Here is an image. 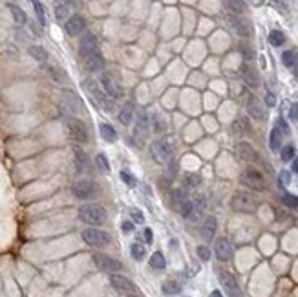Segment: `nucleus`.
I'll return each mask as SVG.
<instances>
[{
  "instance_id": "f257e3e1",
  "label": "nucleus",
  "mask_w": 298,
  "mask_h": 297,
  "mask_svg": "<svg viewBox=\"0 0 298 297\" xmlns=\"http://www.w3.org/2000/svg\"><path fill=\"white\" fill-rule=\"evenodd\" d=\"M231 207L238 213H254L258 209V200L253 193L247 191H238L231 198Z\"/></svg>"
},
{
  "instance_id": "f03ea898",
  "label": "nucleus",
  "mask_w": 298,
  "mask_h": 297,
  "mask_svg": "<svg viewBox=\"0 0 298 297\" xmlns=\"http://www.w3.org/2000/svg\"><path fill=\"white\" fill-rule=\"evenodd\" d=\"M79 218L90 226H101L106 220V209L99 204H84L79 207Z\"/></svg>"
},
{
  "instance_id": "7ed1b4c3",
  "label": "nucleus",
  "mask_w": 298,
  "mask_h": 297,
  "mask_svg": "<svg viewBox=\"0 0 298 297\" xmlns=\"http://www.w3.org/2000/svg\"><path fill=\"white\" fill-rule=\"evenodd\" d=\"M84 88H86V92L93 98L95 105H99L101 108H105L106 112H112L113 108H115L113 99L108 98L105 92L101 90V86L97 84V81H93V79H86V81H84Z\"/></svg>"
},
{
  "instance_id": "20e7f679",
  "label": "nucleus",
  "mask_w": 298,
  "mask_h": 297,
  "mask_svg": "<svg viewBox=\"0 0 298 297\" xmlns=\"http://www.w3.org/2000/svg\"><path fill=\"white\" fill-rule=\"evenodd\" d=\"M60 107L68 114H82L84 112V105H82L81 98L75 94L74 90H64L62 92V99H60Z\"/></svg>"
},
{
  "instance_id": "39448f33",
  "label": "nucleus",
  "mask_w": 298,
  "mask_h": 297,
  "mask_svg": "<svg viewBox=\"0 0 298 297\" xmlns=\"http://www.w3.org/2000/svg\"><path fill=\"white\" fill-rule=\"evenodd\" d=\"M64 123H66L68 130H70V136L74 138L75 141H79V143H86L88 141V129H86V125L81 121V119H77V118H72V116H66L64 118Z\"/></svg>"
},
{
  "instance_id": "423d86ee",
  "label": "nucleus",
  "mask_w": 298,
  "mask_h": 297,
  "mask_svg": "<svg viewBox=\"0 0 298 297\" xmlns=\"http://www.w3.org/2000/svg\"><path fill=\"white\" fill-rule=\"evenodd\" d=\"M93 262H95V266L99 270L108 272L110 275L123 270V264H121L119 260L110 257V255H106V253H93Z\"/></svg>"
},
{
  "instance_id": "0eeeda50",
  "label": "nucleus",
  "mask_w": 298,
  "mask_h": 297,
  "mask_svg": "<svg viewBox=\"0 0 298 297\" xmlns=\"http://www.w3.org/2000/svg\"><path fill=\"white\" fill-rule=\"evenodd\" d=\"M72 193L79 200H90L97 195V185L92 180H77L72 185Z\"/></svg>"
},
{
  "instance_id": "6e6552de",
  "label": "nucleus",
  "mask_w": 298,
  "mask_h": 297,
  "mask_svg": "<svg viewBox=\"0 0 298 297\" xmlns=\"http://www.w3.org/2000/svg\"><path fill=\"white\" fill-rule=\"evenodd\" d=\"M82 240L88 246H93V248H103V246L110 244V235L101 231V229H84L82 231Z\"/></svg>"
},
{
  "instance_id": "1a4fd4ad",
  "label": "nucleus",
  "mask_w": 298,
  "mask_h": 297,
  "mask_svg": "<svg viewBox=\"0 0 298 297\" xmlns=\"http://www.w3.org/2000/svg\"><path fill=\"white\" fill-rule=\"evenodd\" d=\"M150 154L157 163H168L172 160V147L165 141H152L150 143Z\"/></svg>"
},
{
  "instance_id": "9d476101",
  "label": "nucleus",
  "mask_w": 298,
  "mask_h": 297,
  "mask_svg": "<svg viewBox=\"0 0 298 297\" xmlns=\"http://www.w3.org/2000/svg\"><path fill=\"white\" fill-rule=\"evenodd\" d=\"M110 284L115 292L119 294H127V296H135L137 294V288L135 284L130 279H127L125 275H119V274H112L110 275Z\"/></svg>"
},
{
  "instance_id": "9b49d317",
  "label": "nucleus",
  "mask_w": 298,
  "mask_h": 297,
  "mask_svg": "<svg viewBox=\"0 0 298 297\" xmlns=\"http://www.w3.org/2000/svg\"><path fill=\"white\" fill-rule=\"evenodd\" d=\"M101 84H103L105 94L108 96V98L117 99L123 96V88H121V84L115 81V77H113L110 72H103V74H101Z\"/></svg>"
},
{
  "instance_id": "f8f14e48",
  "label": "nucleus",
  "mask_w": 298,
  "mask_h": 297,
  "mask_svg": "<svg viewBox=\"0 0 298 297\" xmlns=\"http://www.w3.org/2000/svg\"><path fill=\"white\" fill-rule=\"evenodd\" d=\"M240 182L243 183V185H247L249 189L261 191L265 187V180H263L260 171H256V169H247L245 173L240 176Z\"/></svg>"
},
{
  "instance_id": "ddd939ff",
  "label": "nucleus",
  "mask_w": 298,
  "mask_h": 297,
  "mask_svg": "<svg viewBox=\"0 0 298 297\" xmlns=\"http://www.w3.org/2000/svg\"><path fill=\"white\" fill-rule=\"evenodd\" d=\"M79 54H81L82 59H88L92 55L99 54V42H97L95 35L86 33V35L81 39V42H79Z\"/></svg>"
},
{
  "instance_id": "4468645a",
  "label": "nucleus",
  "mask_w": 298,
  "mask_h": 297,
  "mask_svg": "<svg viewBox=\"0 0 298 297\" xmlns=\"http://www.w3.org/2000/svg\"><path fill=\"white\" fill-rule=\"evenodd\" d=\"M218 279H220V282H222V286L225 288V292L229 294L231 297H240V286L238 282H236V279H234V275L229 274V272H225V270H220L218 272Z\"/></svg>"
},
{
  "instance_id": "2eb2a0df",
  "label": "nucleus",
  "mask_w": 298,
  "mask_h": 297,
  "mask_svg": "<svg viewBox=\"0 0 298 297\" xmlns=\"http://www.w3.org/2000/svg\"><path fill=\"white\" fill-rule=\"evenodd\" d=\"M214 253H216L218 260H222V262H229V260L232 259L234 250H232V244L229 242L227 238L220 237V238H216V242H214Z\"/></svg>"
},
{
  "instance_id": "dca6fc26",
  "label": "nucleus",
  "mask_w": 298,
  "mask_h": 297,
  "mask_svg": "<svg viewBox=\"0 0 298 297\" xmlns=\"http://www.w3.org/2000/svg\"><path fill=\"white\" fill-rule=\"evenodd\" d=\"M150 127L152 123L149 121V114L147 112H139L137 114V121H135V130H134V136L139 139H147L149 138V132H150Z\"/></svg>"
},
{
  "instance_id": "f3484780",
  "label": "nucleus",
  "mask_w": 298,
  "mask_h": 297,
  "mask_svg": "<svg viewBox=\"0 0 298 297\" xmlns=\"http://www.w3.org/2000/svg\"><path fill=\"white\" fill-rule=\"evenodd\" d=\"M84 28H86V20H84L81 15H72L68 19V22L64 24V30H66V33L68 35H72V37L82 33Z\"/></svg>"
},
{
  "instance_id": "a211bd4d",
  "label": "nucleus",
  "mask_w": 298,
  "mask_h": 297,
  "mask_svg": "<svg viewBox=\"0 0 298 297\" xmlns=\"http://www.w3.org/2000/svg\"><path fill=\"white\" fill-rule=\"evenodd\" d=\"M236 153L240 154V158L243 161H249V163H258V161H260L258 153H256L249 143H245V141H240V143L236 145Z\"/></svg>"
},
{
  "instance_id": "6ab92c4d",
  "label": "nucleus",
  "mask_w": 298,
  "mask_h": 297,
  "mask_svg": "<svg viewBox=\"0 0 298 297\" xmlns=\"http://www.w3.org/2000/svg\"><path fill=\"white\" fill-rule=\"evenodd\" d=\"M245 108H247V112H249V116H251V118H254V119H265L263 107L258 103V99L254 98V96H249V98H247Z\"/></svg>"
},
{
  "instance_id": "aec40b11",
  "label": "nucleus",
  "mask_w": 298,
  "mask_h": 297,
  "mask_svg": "<svg viewBox=\"0 0 298 297\" xmlns=\"http://www.w3.org/2000/svg\"><path fill=\"white\" fill-rule=\"evenodd\" d=\"M229 22H231L232 30L236 31L240 37H249V35L253 33V30H251L249 22H247V20H243V19H240V17H229Z\"/></svg>"
},
{
  "instance_id": "412c9836",
  "label": "nucleus",
  "mask_w": 298,
  "mask_h": 297,
  "mask_svg": "<svg viewBox=\"0 0 298 297\" xmlns=\"http://www.w3.org/2000/svg\"><path fill=\"white\" fill-rule=\"evenodd\" d=\"M74 161H75V167H77L79 173H84V171L88 169V156H86L84 151H82L81 147H77V145L74 147Z\"/></svg>"
},
{
  "instance_id": "4be33fe9",
  "label": "nucleus",
  "mask_w": 298,
  "mask_h": 297,
  "mask_svg": "<svg viewBox=\"0 0 298 297\" xmlns=\"http://www.w3.org/2000/svg\"><path fill=\"white\" fill-rule=\"evenodd\" d=\"M242 76H243V81L247 83V86H251V88H258V86H260V77H258V74H256L251 66L243 64Z\"/></svg>"
},
{
  "instance_id": "5701e85b",
  "label": "nucleus",
  "mask_w": 298,
  "mask_h": 297,
  "mask_svg": "<svg viewBox=\"0 0 298 297\" xmlns=\"http://www.w3.org/2000/svg\"><path fill=\"white\" fill-rule=\"evenodd\" d=\"M216 226H218V222L214 217H209V218L205 220V224H203V228H202V237L205 240H212V238H214Z\"/></svg>"
},
{
  "instance_id": "b1692460",
  "label": "nucleus",
  "mask_w": 298,
  "mask_h": 297,
  "mask_svg": "<svg viewBox=\"0 0 298 297\" xmlns=\"http://www.w3.org/2000/svg\"><path fill=\"white\" fill-rule=\"evenodd\" d=\"M84 64H86V68L90 72H103V68H105V59L101 57V54H97L88 57V59H84Z\"/></svg>"
},
{
  "instance_id": "393cba45",
  "label": "nucleus",
  "mask_w": 298,
  "mask_h": 297,
  "mask_svg": "<svg viewBox=\"0 0 298 297\" xmlns=\"http://www.w3.org/2000/svg\"><path fill=\"white\" fill-rule=\"evenodd\" d=\"M99 134H101V138H103L105 141H108V143H113V141L117 139V132H115V129H113L112 125H108V123H101V125H99Z\"/></svg>"
},
{
  "instance_id": "a878e982",
  "label": "nucleus",
  "mask_w": 298,
  "mask_h": 297,
  "mask_svg": "<svg viewBox=\"0 0 298 297\" xmlns=\"http://www.w3.org/2000/svg\"><path fill=\"white\" fill-rule=\"evenodd\" d=\"M134 105L132 103H127V105H123L119 110V121L123 123V125H130L132 123V119H134Z\"/></svg>"
},
{
  "instance_id": "bb28decb",
  "label": "nucleus",
  "mask_w": 298,
  "mask_h": 297,
  "mask_svg": "<svg viewBox=\"0 0 298 297\" xmlns=\"http://www.w3.org/2000/svg\"><path fill=\"white\" fill-rule=\"evenodd\" d=\"M161 288H163L165 296H178L179 292H181V282L170 279V281H165Z\"/></svg>"
},
{
  "instance_id": "cd10ccee",
  "label": "nucleus",
  "mask_w": 298,
  "mask_h": 297,
  "mask_svg": "<svg viewBox=\"0 0 298 297\" xmlns=\"http://www.w3.org/2000/svg\"><path fill=\"white\" fill-rule=\"evenodd\" d=\"M8 8H9V11H11L13 19H15V24H19V26H24V24L28 22V17H26V13H24V11L19 8V6H15V4H8Z\"/></svg>"
},
{
  "instance_id": "c85d7f7f",
  "label": "nucleus",
  "mask_w": 298,
  "mask_h": 297,
  "mask_svg": "<svg viewBox=\"0 0 298 297\" xmlns=\"http://www.w3.org/2000/svg\"><path fill=\"white\" fill-rule=\"evenodd\" d=\"M172 202H174V206L176 207H181V209H183L190 200H188V197H186V193L183 189H176L172 193Z\"/></svg>"
},
{
  "instance_id": "c756f323",
  "label": "nucleus",
  "mask_w": 298,
  "mask_h": 297,
  "mask_svg": "<svg viewBox=\"0 0 298 297\" xmlns=\"http://www.w3.org/2000/svg\"><path fill=\"white\" fill-rule=\"evenodd\" d=\"M282 132L276 129V127H273V130H271V136H269V147H271V151H278L280 147H282Z\"/></svg>"
},
{
  "instance_id": "7c9ffc66",
  "label": "nucleus",
  "mask_w": 298,
  "mask_h": 297,
  "mask_svg": "<svg viewBox=\"0 0 298 297\" xmlns=\"http://www.w3.org/2000/svg\"><path fill=\"white\" fill-rule=\"evenodd\" d=\"M282 62L287 66V68H297L298 66V54L295 50H289V52H283L282 54Z\"/></svg>"
},
{
  "instance_id": "2f4dec72",
  "label": "nucleus",
  "mask_w": 298,
  "mask_h": 297,
  "mask_svg": "<svg viewBox=\"0 0 298 297\" xmlns=\"http://www.w3.org/2000/svg\"><path fill=\"white\" fill-rule=\"evenodd\" d=\"M55 17H57V20H60V22H68V19H70V4H66V2L57 4Z\"/></svg>"
},
{
  "instance_id": "473e14b6",
  "label": "nucleus",
  "mask_w": 298,
  "mask_h": 297,
  "mask_svg": "<svg viewBox=\"0 0 298 297\" xmlns=\"http://www.w3.org/2000/svg\"><path fill=\"white\" fill-rule=\"evenodd\" d=\"M165 266H167V260H165L163 253L161 252L152 253V257H150V268H154V270H165Z\"/></svg>"
},
{
  "instance_id": "72a5a7b5",
  "label": "nucleus",
  "mask_w": 298,
  "mask_h": 297,
  "mask_svg": "<svg viewBox=\"0 0 298 297\" xmlns=\"http://www.w3.org/2000/svg\"><path fill=\"white\" fill-rule=\"evenodd\" d=\"M247 132H249V123H247V119H236V121L232 123V134L243 136Z\"/></svg>"
},
{
  "instance_id": "f704fd0d",
  "label": "nucleus",
  "mask_w": 298,
  "mask_h": 297,
  "mask_svg": "<svg viewBox=\"0 0 298 297\" xmlns=\"http://www.w3.org/2000/svg\"><path fill=\"white\" fill-rule=\"evenodd\" d=\"M30 55L35 59V61H38V62H44L46 59H48V54H46V50L42 48V46H31L30 48Z\"/></svg>"
},
{
  "instance_id": "c9c22d12",
  "label": "nucleus",
  "mask_w": 298,
  "mask_h": 297,
  "mask_svg": "<svg viewBox=\"0 0 298 297\" xmlns=\"http://www.w3.org/2000/svg\"><path fill=\"white\" fill-rule=\"evenodd\" d=\"M269 42L273 46H282L285 42V35H283V31H278V30H273L269 33Z\"/></svg>"
},
{
  "instance_id": "e433bc0d",
  "label": "nucleus",
  "mask_w": 298,
  "mask_h": 297,
  "mask_svg": "<svg viewBox=\"0 0 298 297\" xmlns=\"http://www.w3.org/2000/svg\"><path fill=\"white\" fill-rule=\"evenodd\" d=\"M152 129L156 130L157 134H161V132H165V130H167V123L161 119V116H159V114L152 116Z\"/></svg>"
},
{
  "instance_id": "4c0bfd02",
  "label": "nucleus",
  "mask_w": 298,
  "mask_h": 297,
  "mask_svg": "<svg viewBox=\"0 0 298 297\" xmlns=\"http://www.w3.org/2000/svg\"><path fill=\"white\" fill-rule=\"evenodd\" d=\"M130 253H132V257H134L135 260H141L143 257H145V246L139 242H134L130 246Z\"/></svg>"
},
{
  "instance_id": "58836bf2",
  "label": "nucleus",
  "mask_w": 298,
  "mask_h": 297,
  "mask_svg": "<svg viewBox=\"0 0 298 297\" xmlns=\"http://www.w3.org/2000/svg\"><path fill=\"white\" fill-rule=\"evenodd\" d=\"M33 9H35V15L38 19L40 26H46V15H44V6L40 2H33Z\"/></svg>"
},
{
  "instance_id": "ea45409f",
  "label": "nucleus",
  "mask_w": 298,
  "mask_h": 297,
  "mask_svg": "<svg viewBox=\"0 0 298 297\" xmlns=\"http://www.w3.org/2000/svg\"><path fill=\"white\" fill-rule=\"evenodd\" d=\"M225 8L229 9L231 13H236V15H240V13H243V9H245V4H243V2H225Z\"/></svg>"
},
{
  "instance_id": "a19ab883",
  "label": "nucleus",
  "mask_w": 298,
  "mask_h": 297,
  "mask_svg": "<svg viewBox=\"0 0 298 297\" xmlns=\"http://www.w3.org/2000/svg\"><path fill=\"white\" fill-rule=\"evenodd\" d=\"M119 176H121V180L127 183L128 187H135V185H137V180H135V176L132 175V173H128L127 169H125V171H121Z\"/></svg>"
},
{
  "instance_id": "79ce46f5",
  "label": "nucleus",
  "mask_w": 298,
  "mask_h": 297,
  "mask_svg": "<svg viewBox=\"0 0 298 297\" xmlns=\"http://www.w3.org/2000/svg\"><path fill=\"white\" fill-rule=\"evenodd\" d=\"M48 72H50V76L53 77V79H55V81H66L68 77H66V74H64V72H60L59 68H53V66H50V68H48Z\"/></svg>"
},
{
  "instance_id": "37998d69",
  "label": "nucleus",
  "mask_w": 298,
  "mask_h": 297,
  "mask_svg": "<svg viewBox=\"0 0 298 297\" xmlns=\"http://www.w3.org/2000/svg\"><path fill=\"white\" fill-rule=\"evenodd\" d=\"M283 200V204L285 206H289V207H298V197L297 195H289V193H285L282 197Z\"/></svg>"
},
{
  "instance_id": "c03bdc74",
  "label": "nucleus",
  "mask_w": 298,
  "mask_h": 297,
  "mask_svg": "<svg viewBox=\"0 0 298 297\" xmlns=\"http://www.w3.org/2000/svg\"><path fill=\"white\" fill-rule=\"evenodd\" d=\"M97 165L103 169V173H110V163H108L105 154H97Z\"/></svg>"
},
{
  "instance_id": "a18cd8bd",
  "label": "nucleus",
  "mask_w": 298,
  "mask_h": 297,
  "mask_svg": "<svg viewBox=\"0 0 298 297\" xmlns=\"http://www.w3.org/2000/svg\"><path fill=\"white\" fill-rule=\"evenodd\" d=\"M293 156H295V147H293V145L283 147V149H282V160L289 161V160H293Z\"/></svg>"
},
{
  "instance_id": "49530a36",
  "label": "nucleus",
  "mask_w": 298,
  "mask_h": 297,
  "mask_svg": "<svg viewBox=\"0 0 298 297\" xmlns=\"http://www.w3.org/2000/svg\"><path fill=\"white\" fill-rule=\"evenodd\" d=\"M196 253H198V257H200L202 260H209L210 259V250L207 248V246H198Z\"/></svg>"
},
{
  "instance_id": "de8ad7c7",
  "label": "nucleus",
  "mask_w": 298,
  "mask_h": 297,
  "mask_svg": "<svg viewBox=\"0 0 298 297\" xmlns=\"http://www.w3.org/2000/svg\"><path fill=\"white\" fill-rule=\"evenodd\" d=\"M185 182H186V185H188V187H198L202 180H200V176H196V175H186Z\"/></svg>"
},
{
  "instance_id": "09e8293b",
  "label": "nucleus",
  "mask_w": 298,
  "mask_h": 297,
  "mask_svg": "<svg viewBox=\"0 0 298 297\" xmlns=\"http://www.w3.org/2000/svg\"><path fill=\"white\" fill-rule=\"evenodd\" d=\"M276 129L280 130L283 136L289 134V127H287V123L283 121V118H278V119H276Z\"/></svg>"
},
{
  "instance_id": "8fccbe9b",
  "label": "nucleus",
  "mask_w": 298,
  "mask_h": 297,
  "mask_svg": "<svg viewBox=\"0 0 298 297\" xmlns=\"http://www.w3.org/2000/svg\"><path fill=\"white\" fill-rule=\"evenodd\" d=\"M130 215H132V220L137 222V224H143V222H145V217H143V213L139 209H130Z\"/></svg>"
},
{
  "instance_id": "3c124183",
  "label": "nucleus",
  "mask_w": 298,
  "mask_h": 297,
  "mask_svg": "<svg viewBox=\"0 0 298 297\" xmlns=\"http://www.w3.org/2000/svg\"><path fill=\"white\" fill-rule=\"evenodd\" d=\"M121 229H123V233H132V231H134V224H132V222H123V224H121Z\"/></svg>"
},
{
  "instance_id": "603ef678",
  "label": "nucleus",
  "mask_w": 298,
  "mask_h": 297,
  "mask_svg": "<svg viewBox=\"0 0 298 297\" xmlns=\"http://www.w3.org/2000/svg\"><path fill=\"white\" fill-rule=\"evenodd\" d=\"M280 182H282L283 185H287V183L291 182V175L287 171H282V173H280Z\"/></svg>"
},
{
  "instance_id": "864d4df0",
  "label": "nucleus",
  "mask_w": 298,
  "mask_h": 297,
  "mask_svg": "<svg viewBox=\"0 0 298 297\" xmlns=\"http://www.w3.org/2000/svg\"><path fill=\"white\" fill-rule=\"evenodd\" d=\"M265 103H267L269 107H275L276 105V98L271 94V92H267V96H265Z\"/></svg>"
},
{
  "instance_id": "5fc2aeb1",
  "label": "nucleus",
  "mask_w": 298,
  "mask_h": 297,
  "mask_svg": "<svg viewBox=\"0 0 298 297\" xmlns=\"http://www.w3.org/2000/svg\"><path fill=\"white\" fill-rule=\"evenodd\" d=\"M242 52H245V59H253V50H251V48H245V46L242 44Z\"/></svg>"
},
{
  "instance_id": "6e6d98bb",
  "label": "nucleus",
  "mask_w": 298,
  "mask_h": 297,
  "mask_svg": "<svg viewBox=\"0 0 298 297\" xmlns=\"http://www.w3.org/2000/svg\"><path fill=\"white\" fill-rule=\"evenodd\" d=\"M291 118H293V119H298V103H295V105L291 107Z\"/></svg>"
},
{
  "instance_id": "4d7b16f0",
  "label": "nucleus",
  "mask_w": 298,
  "mask_h": 297,
  "mask_svg": "<svg viewBox=\"0 0 298 297\" xmlns=\"http://www.w3.org/2000/svg\"><path fill=\"white\" fill-rule=\"evenodd\" d=\"M145 240H147V244L152 242V229H150V228L145 229Z\"/></svg>"
},
{
  "instance_id": "13d9d810",
  "label": "nucleus",
  "mask_w": 298,
  "mask_h": 297,
  "mask_svg": "<svg viewBox=\"0 0 298 297\" xmlns=\"http://www.w3.org/2000/svg\"><path fill=\"white\" fill-rule=\"evenodd\" d=\"M291 171H293V173H297V175H298V158H295V160H293V165H291Z\"/></svg>"
},
{
  "instance_id": "bf43d9fd",
  "label": "nucleus",
  "mask_w": 298,
  "mask_h": 297,
  "mask_svg": "<svg viewBox=\"0 0 298 297\" xmlns=\"http://www.w3.org/2000/svg\"><path fill=\"white\" fill-rule=\"evenodd\" d=\"M209 297H224V296H222V292H220V290H214V292H210Z\"/></svg>"
},
{
  "instance_id": "052dcab7",
  "label": "nucleus",
  "mask_w": 298,
  "mask_h": 297,
  "mask_svg": "<svg viewBox=\"0 0 298 297\" xmlns=\"http://www.w3.org/2000/svg\"><path fill=\"white\" fill-rule=\"evenodd\" d=\"M293 72H295V76H297V79H298V66L297 68H293Z\"/></svg>"
},
{
  "instance_id": "680f3d73",
  "label": "nucleus",
  "mask_w": 298,
  "mask_h": 297,
  "mask_svg": "<svg viewBox=\"0 0 298 297\" xmlns=\"http://www.w3.org/2000/svg\"><path fill=\"white\" fill-rule=\"evenodd\" d=\"M127 297H141V296H137V294H135V296H127Z\"/></svg>"
}]
</instances>
